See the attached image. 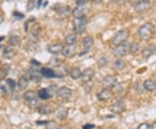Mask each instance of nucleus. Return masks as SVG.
Returning <instances> with one entry per match:
<instances>
[{"mask_svg": "<svg viewBox=\"0 0 156 129\" xmlns=\"http://www.w3.org/2000/svg\"><path fill=\"white\" fill-rule=\"evenodd\" d=\"M154 32V25L150 22L145 23L138 30V35L140 40L148 41L152 37Z\"/></svg>", "mask_w": 156, "mask_h": 129, "instance_id": "nucleus-1", "label": "nucleus"}, {"mask_svg": "<svg viewBox=\"0 0 156 129\" xmlns=\"http://www.w3.org/2000/svg\"><path fill=\"white\" fill-rule=\"evenodd\" d=\"M128 37H129V32L127 30H121L114 35L112 38V44L115 46L122 44L124 43H126Z\"/></svg>", "mask_w": 156, "mask_h": 129, "instance_id": "nucleus-2", "label": "nucleus"}, {"mask_svg": "<svg viewBox=\"0 0 156 129\" xmlns=\"http://www.w3.org/2000/svg\"><path fill=\"white\" fill-rule=\"evenodd\" d=\"M87 19L85 17L83 18H75L73 21V29L74 31L76 34H82L86 30L87 26Z\"/></svg>", "mask_w": 156, "mask_h": 129, "instance_id": "nucleus-3", "label": "nucleus"}, {"mask_svg": "<svg viewBox=\"0 0 156 129\" xmlns=\"http://www.w3.org/2000/svg\"><path fill=\"white\" fill-rule=\"evenodd\" d=\"M130 52V44L128 43H124L122 44L118 45L114 51V55L117 57L126 56Z\"/></svg>", "mask_w": 156, "mask_h": 129, "instance_id": "nucleus-4", "label": "nucleus"}, {"mask_svg": "<svg viewBox=\"0 0 156 129\" xmlns=\"http://www.w3.org/2000/svg\"><path fill=\"white\" fill-rule=\"evenodd\" d=\"M152 6V3L149 0H140L134 5V11L137 13H142L149 10Z\"/></svg>", "mask_w": 156, "mask_h": 129, "instance_id": "nucleus-5", "label": "nucleus"}, {"mask_svg": "<svg viewBox=\"0 0 156 129\" xmlns=\"http://www.w3.org/2000/svg\"><path fill=\"white\" fill-rule=\"evenodd\" d=\"M101 84L102 86L105 88V89H110L112 88H114V87H115L117 84V79L115 77V76H113V75H107L105 76L103 80H102V82H101Z\"/></svg>", "mask_w": 156, "mask_h": 129, "instance_id": "nucleus-6", "label": "nucleus"}, {"mask_svg": "<svg viewBox=\"0 0 156 129\" xmlns=\"http://www.w3.org/2000/svg\"><path fill=\"white\" fill-rule=\"evenodd\" d=\"M56 95L62 100H68L72 96V91L67 87H62L56 91Z\"/></svg>", "mask_w": 156, "mask_h": 129, "instance_id": "nucleus-7", "label": "nucleus"}, {"mask_svg": "<svg viewBox=\"0 0 156 129\" xmlns=\"http://www.w3.org/2000/svg\"><path fill=\"white\" fill-rule=\"evenodd\" d=\"M29 80H30L31 82H33L35 83H38L39 82H41L42 79V74L41 71H38L36 68H30L28 72Z\"/></svg>", "mask_w": 156, "mask_h": 129, "instance_id": "nucleus-8", "label": "nucleus"}, {"mask_svg": "<svg viewBox=\"0 0 156 129\" xmlns=\"http://www.w3.org/2000/svg\"><path fill=\"white\" fill-rule=\"evenodd\" d=\"M125 109H126V105H125V102L122 101H116L110 107L111 112L114 113H116V114L122 113L125 111Z\"/></svg>", "mask_w": 156, "mask_h": 129, "instance_id": "nucleus-9", "label": "nucleus"}, {"mask_svg": "<svg viewBox=\"0 0 156 129\" xmlns=\"http://www.w3.org/2000/svg\"><path fill=\"white\" fill-rule=\"evenodd\" d=\"M77 53V50L74 45H67L66 47L63 48L62 50V56L67 57V58H72L73 56H75Z\"/></svg>", "mask_w": 156, "mask_h": 129, "instance_id": "nucleus-10", "label": "nucleus"}, {"mask_svg": "<svg viewBox=\"0 0 156 129\" xmlns=\"http://www.w3.org/2000/svg\"><path fill=\"white\" fill-rule=\"evenodd\" d=\"M95 75V71L92 68H86L82 72L81 79L83 82H89Z\"/></svg>", "mask_w": 156, "mask_h": 129, "instance_id": "nucleus-11", "label": "nucleus"}, {"mask_svg": "<svg viewBox=\"0 0 156 129\" xmlns=\"http://www.w3.org/2000/svg\"><path fill=\"white\" fill-rule=\"evenodd\" d=\"M112 96H113V94H112L111 90L108 89H105L101 90L100 93H98L97 98L101 101H106L109 100Z\"/></svg>", "mask_w": 156, "mask_h": 129, "instance_id": "nucleus-12", "label": "nucleus"}, {"mask_svg": "<svg viewBox=\"0 0 156 129\" xmlns=\"http://www.w3.org/2000/svg\"><path fill=\"white\" fill-rule=\"evenodd\" d=\"M88 9L83 6H78L73 11V16L75 18H83L85 17Z\"/></svg>", "mask_w": 156, "mask_h": 129, "instance_id": "nucleus-13", "label": "nucleus"}, {"mask_svg": "<svg viewBox=\"0 0 156 129\" xmlns=\"http://www.w3.org/2000/svg\"><path fill=\"white\" fill-rule=\"evenodd\" d=\"M37 95L41 100H49L53 96V91L50 89H41Z\"/></svg>", "mask_w": 156, "mask_h": 129, "instance_id": "nucleus-14", "label": "nucleus"}, {"mask_svg": "<svg viewBox=\"0 0 156 129\" xmlns=\"http://www.w3.org/2000/svg\"><path fill=\"white\" fill-rule=\"evenodd\" d=\"M63 46L61 44H51L48 48V51L52 55H59L62 52L63 50Z\"/></svg>", "mask_w": 156, "mask_h": 129, "instance_id": "nucleus-15", "label": "nucleus"}, {"mask_svg": "<svg viewBox=\"0 0 156 129\" xmlns=\"http://www.w3.org/2000/svg\"><path fill=\"white\" fill-rule=\"evenodd\" d=\"M156 51L155 45L149 44L148 46H147L145 49L142 51V56L145 58H148L151 56H153Z\"/></svg>", "mask_w": 156, "mask_h": 129, "instance_id": "nucleus-16", "label": "nucleus"}, {"mask_svg": "<svg viewBox=\"0 0 156 129\" xmlns=\"http://www.w3.org/2000/svg\"><path fill=\"white\" fill-rule=\"evenodd\" d=\"M37 94L33 91V90H29V91H26L24 94H23V100L26 101V102H30L31 101H33L35 99H37Z\"/></svg>", "mask_w": 156, "mask_h": 129, "instance_id": "nucleus-17", "label": "nucleus"}, {"mask_svg": "<svg viewBox=\"0 0 156 129\" xmlns=\"http://www.w3.org/2000/svg\"><path fill=\"white\" fill-rule=\"evenodd\" d=\"M15 55H16V51L12 46L6 47L3 52V57L5 59H11Z\"/></svg>", "mask_w": 156, "mask_h": 129, "instance_id": "nucleus-18", "label": "nucleus"}, {"mask_svg": "<svg viewBox=\"0 0 156 129\" xmlns=\"http://www.w3.org/2000/svg\"><path fill=\"white\" fill-rule=\"evenodd\" d=\"M41 74H42V75L44 77H46V78H54V77H56L55 70L51 69L50 68H42Z\"/></svg>", "mask_w": 156, "mask_h": 129, "instance_id": "nucleus-19", "label": "nucleus"}, {"mask_svg": "<svg viewBox=\"0 0 156 129\" xmlns=\"http://www.w3.org/2000/svg\"><path fill=\"white\" fill-rule=\"evenodd\" d=\"M9 44L10 46H12V47H17V46H19L21 44V42H22V39L19 36L17 35H12L9 37Z\"/></svg>", "mask_w": 156, "mask_h": 129, "instance_id": "nucleus-20", "label": "nucleus"}, {"mask_svg": "<svg viewBox=\"0 0 156 129\" xmlns=\"http://www.w3.org/2000/svg\"><path fill=\"white\" fill-rule=\"evenodd\" d=\"M143 87H144V89L146 90L152 92V91H154L156 89V82L154 81H153V80L148 79V80H146L145 82H144Z\"/></svg>", "mask_w": 156, "mask_h": 129, "instance_id": "nucleus-21", "label": "nucleus"}, {"mask_svg": "<svg viewBox=\"0 0 156 129\" xmlns=\"http://www.w3.org/2000/svg\"><path fill=\"white\" fill-rule=\"evenodd\" d=\"M29 84V78L27 76H22L20 77L18 82H17V87L18 89L21 90H24Z\"/></svg>", "mask_w": 156, "mask_h": 129, "instance_id": "nucleus-22", "label": "nucleus"}, {"mask_svg": "<svg viewBox=\"0 0 156 129\" xmlns=\"http://www.w3.org/2000/svg\"><path fill=\"white\" fill-rule=\"evenodd\" d=\"M83 45L85 49L89 50L93 45H94V39L92 37L88 36V37H85L83 39Z\"/></svg>", "mask_w": 156, "mask_h": 129, "instance_id": "nucleus-23", "label": "nucleus"}, {"mask_svg": "<svg viewBox=\"0 0 156 129\" xmlns=\"http://www.w3.org/2000/svg\"><path fill=\"white\" fill-rule=\"evenodd\" d=\"M65 43L67 44V45H75L76 41H77V37H76V35L75 34H69L68 35L67 37L64 38Z\"/></svg>", "mask_w": 156, "mask_h": 129, "instance_id": "nucleus-24", "label": "nucleus"}, {"mask_svg": "<svg viewBox=\"0 0 156 129\" xmlns=\"http://www.w3.org/2000/svg\"><path fill=\"white\" fill-rule=\"evenodd\" d=\"M37 110H38L39 113H41V114H50L53 111V109L49 105H42V106L38 107Z\"/></svg>", "mask_w": 156, "mask_h": 129, "instance_id": "nucleus-25", "label": "nucleus"}, {"mask_svg": "<svg viewBox=\"0 0 156 129\" xmlns=\"http://www.w3.org/2000/svg\"><path fill=\"white\" fill-rule=\"evenodd\" d=\"M69 75L70 77L74 80H77V79L81 78V75H82V71L78 68H74L70 70L69 72Z\"/></svg>", "mask_w": 156, "mask_h": 129, "instance_id": "nucleus-26", "label": "nucleus"}, {"mask_svg": "<svg viewBox=\"0 0 156 129\" xmlns=\"http://www.w3.org/2000/svg\"><path fill=\"white\" fill-rule=\"evenodd\" d=\"M8 85L6 81H0V96H5L8 93Z\"/></svg>", "mask_w": 156, "mask_h": 129, "instance_id": "nucleus-27", "label": "nucleus"}, {"mask_svg": "<svg viewBox=\"0 0 156 129\" xmlns=\"http://www.w3.org/2000/svg\"><path fill=\"white\" fill-rule=\"evenodd\" d=\"M114 68L116 70H122L125 68V62L122 59H117L116 61L114 62Z\"/></svg>", "mask_w": 156, "mask_h": 129, "instance_id": "nucleus-28", "label": "nucleus"}, {"mask_svg": "<svg viewBox=\"0 0 156 129\" xmlns=\"http://www.w3.org/2000/svg\"><path fill=\"white\" fill-rule=\"evenodd\" d=\"M6 83L8 85L9 89L11 90V91L15 90L16 86L17 85V83H16V82H15L14 80H12V79H7V80H6Z\"/></svg>", "mask_w": 156, "mask_h": 129, "instance_id": "nucleus-29", "label": "nucleus"}, {"mask_svg": "<svg viewBox=\"0 0 156 129\" xmlns=\"http://www.w3.org/2000/svg\"><path fill=\"white\" fill-rule=\"evenodd\" d=\"M140 51V44L138 43H132L130 44V53L135 54Z\"/></svg>", "mask_w": 156, "mask_h": 129, "instance_id": "nucleus-30", "label": "nucleus"}, {"mask_svg": "<svg viewBox=\"0 0 156 129\" xmlns=\"http://www.w3.org/2000/svg\"><path fill=\"white\" fill-rule=\"evenodd\" d=\"M50 64L52 65V66H54V67H60L62 64V60L59 59V58H57V57H54V58H52L50 60Z\"/></svg>", "mask_w": 156, "mask_h": 129, "instance_id": "nucleus-31", "label": "nucleus"}, {"mask_svg": "<svg viewBox=\"0 0 156 129\" xmlns=\"http://www.w3.org/2000/svg\"><path fill=\"white\" fill-rule=\"evenodd\" d=\"M97 63H98V65L100 67H104V66H106L107 64H108V59H107L105 56H101V57H100L98 59Z\"/></svg>", "mask_w": 156, "mask_h": 129, "instance_id": "nucleus-32", "label": "nucleus"}, {"mask_svg": "<svg viewBox=\"0 0 156 129\" xmlns=\"http://www.w3.org/2000/svg\"><path fill=\"white\" fill-rule=\"evenodd\" d=\"M46 129H59V127L55 121H49L46 124Z\"/></svg>", "mask_w": 156, "mask_h": 129, "instance_id": "nucleus-33", "label": "nucleus"}, {"mask_svg": "<svg viewBox=\"0 0 156 129\" xmlns=\"http://www.w3.org/2000/svg\"><path fill=\"white\" fill-rule=\"evenodd\" d=\"M58 117H59V119L60 120H64V119L67 117L68 115V111L66 110V109H62V110H60L59 112H58Z\"/></svg>", "mask_w": 156, "mask_h": 129, "instance_id": "nucleus-34", "label": "nucleus"}, {"mask_svg": "<svg viewBox=\"0 0 156 129\" xmlns=\"http://www.w3.org/2000/svg\"><path fill=\"white\" fill-rule=\"evenodd\" d=\"M29 106L31 108H35V107H38V100H37V98L33 100V101H31L30 102H29Z\"/></svg>", "mask_w": 156, "mask_h": 129, "instance_id": "nucleus-35", "label": "nucleus"}, {"mask_svg": "<svg viewBox=\"0 0 156 129\" xmlns=\"http://www.w3.org/2000/svg\"><path fill=\"white\" fill-rule=\"evenodd\" d=\"M89 0H76V5L77 6H83L86 4H88Z\"/></svg>", "mask_w": 156, "mask_h": 129, "instance_id": "nucleus-36", "label": "nucleus"}, {"mask_svg": "<svg viewBox=\"0 0 156 129\" xmlns=\"http://www.w3.org/2000/svg\"><path fill=\"white\" fill-rule=\"evenodd\" d=\"M137 129H151V126L147 123H142L140 125Z\"/></svg>", "mask_w": 156, "mask_h": 129, "instance_id": "nucleus-37", "label": "nucleus"}, {"mask_svg": "<svg viewBox=\"0 0 156 129\" xmlns=\"http://www.w3.org/2000/svg\"><path fill=\"white\" fill-rule=\"evenodd\" d=\"M95 127V126L93 124H86L83 127V129H94Z\"/></svg>", "mask_w": 156, "mask_h": 129, "instance_id": "nucleus-38", "label": "nucleus"}, {"mask_svg": "<svg viewBox=\"0 0 156 129\" xmlns=\"http://www.w3.org/2000/svg\"><path fill=\"white\" fill-rule=\"evenodd\" d=\"M13 16H14V17H18V18H23V17H24V16L23 15L22 13H20V12H17V11H15V12L13 13Z\"/></svg>", "mask_w": 156, "mask_h": 129, "instance_id": "nucleus-39", "label": "nucleus"}, {"mask_svg": "<svg viewBox=\"0 0 156 129\" xmlns=\"http://www.w3.org/2000/svg\"><path fill=\"white\" fill-rule=\"evenodd\" d=\"M6 74H7V72H6L4 68H0V78L4 77L5 75H6Z\"/></svg>", "mask_w": 156, "mask_h": 129, "instance_id": "nucleus-40", "label": "nucleus"}, {"mask_svg": "<svg viewBox=\"0 0 156 129\" xmlns=\"http://www.w3.org/2000/svg\"><path fill=\"white\" fill-rule=\"evenodd\" d=\"M151 129H156V121L151 125Z\"/></svg>", "mask_w": 156, "mask_h": 129, "instance_id": "nucleus-41", "label": "nucleus"}, {"mask_svg": "<svg viewBox=\"0 0 156 129\" xmlns=\"http://www.w3.org/2000/svg\"><path fill=\"white\" fill-rule=\"evenodd\" d=\"M103 0H94V2L95 3H96V4H100V3H101Z\"/></svg>", "mask_w": 156, "mask_h": 129, "instance_id": "nucleus-42", "label": "nucleus"}, {"mask_svg": "<svg viewBox=\"0 0 156 129\" xmlns=\"http://www.w3.org/2000/svg\"><path fill=\"white\" fill-rule=\"evenodd\" d=\"M3 22H4V17H3V16H1V15H0V24H1Z\"/></svg>", "mask_w": 156, "mask_h": 129, "instance_id": "nucleus-43", "label": "nucleus"}, {"mask_svg": "<svg viewBox=\"0 0 156 129\" xmlns=\"http://www.w3.org/2000/svg\"><path fill=\"white\" fill-rule=\"evenodd\" d=\"M4 39H5V37H0V41H3Z\"/></svg>", "mask_w": 156, "mask_h": 129, "instance_id": "nucleus-44", "label": "nucleus"}]
</instances>
